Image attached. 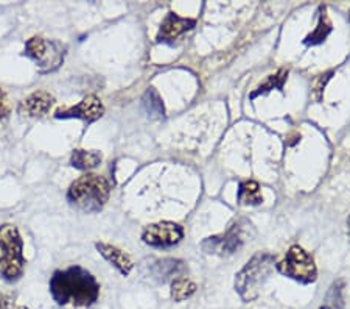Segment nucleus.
Here are the masks:
<instances>
[{
  "instance_id": "obj_26",
  "label": "nucleus",
  "mask_w": 350,
  "mask_h": 309,
  "mask_svg": "<svg viewBox=\"0 0 350 309\" xmlns=\"http://www.w3.org/2000/svg\"><path fill=\"white\" fill-rule=\"evenodd\" d=\"M349 19H350V13H349Z\"/></svg>"
},
{
  "instance_id": "obj_18",
  "label": "nucleus",
  "mask_w": 350,
  "mask_h": 309,
  "mask_svg": "<svg viewBox=\"0 0 350 309\" xmlns=\"http://www.w3.org/2000/svg\"><path fill=\"white\" fill-rule=\"evenodd\" d=\"M288 78V69H279L275 74L269 75L267 78V82L262 83L260 86H258L256 91L251 94V99H256L257 95H262V94H268L273 91V89H279V91H284V84Z\"/></svg>"
},
{
  "instance_id": "obj_21",
  "label": "nucleus",
  "mask_w": 350,
  "mask_h": 309,
  "mask_svg": "<svg viewBox=\"0 0 350 309\" xmlns=\"http://www.w3.org/2000/svg\"><path fill=\"white\" fill-rule=\"evenodd\" d=\"M10 111H11V106L8 102V95L2 88H0V122H2L3 119H7Z\"/></svg>"
},
{
  "instance_id": "obj_23",
  "label": "nucleus",
  "mask_w": 350,
  "mask_h": 309,
  "mask_svg": "<svg viewBox=\"0 0 350 309\" xmlns=\"http://www.w3.org/2000/svg\"><path fill=\"white\" fill-rule=\"evenodd\" d=\"M318 309H333V308H330L329 305H324V306H321V308H318Z\"/></svg>"
},
{
  "instance_id": "obj_9",
  "label": "nucleus",
  "mask_w": 350,
  "mask_h": 309,
  "mask_svg": "<svg viewBox=\"0 0 350 309\" xmlns=\"http://www.w3.org/2000/svg\"><path fill=\"white\" fill-rule=\"evenodd\" d=\"M105 114V106L97 95H88L80 103L55 111L56 119H80L88 123L98 121Z\"/></svg>"
},
{
  "instance_id": "obj_6",
  "label": "nucleus",
  "mask_w": 350,
  "mask_h": 309,
  "mask_svg": "<svg viewBox=\"0 0 350 309\" xmlns=\"http://www.w3.org/2000/svg\"><path fill=\"white\" fill-rule=\"evenodd\" d=\"M24 55L35 61L39 72H53L64 63L66 47L53 39L33 36L25 42Z\"/></svg>"
},
{
  "instance_id": "obj_22",
  "label": "nucleus",
  "mask_w": 350,
  "mask_h": 309,
  "mask_svg": "<svg viewBox=\"0 0 350 309\" xmlns=\"http://www.w3.org/2000/svg\"><path fill=\"white\" fill-rule=\"evenodd\" d=\"M0 309H5V299L2 297V294H0Z\"/></svg>"
},
{
  "instance_id": "obj_7",
  "label": "nucleus",
  "mask_w": 350,
  "mask_h": 309,
  "mask_svg": "<svg viewBox=\"0 0 350 309\" xmlns=\"http://www.w3.org/2000/svg\"><path fill=\"white\" fill-rule=\"evenodd\" d=\"M184 238V228L174 222H159L148 225L142 233V240L156 249H168L179 244Z\"/></svg>"
},
{
  "instance_id": "obj_11",
  "label": "nucleus",
  "mask_w": 350,
  "mask_h": 309,
  "mask_svg": "<svg viewBox=\"0 0 350 309\" xmlns=\"http://www.w3.org/2000/svg\"><path fill=\"white\" fill-rule=\"evenodd\" d=\"M55 103V97L47 91H36L21 100L18 111L25 117H42L47 114Z\"/></svg>"
},
{
  "instance_id": "obj_16",
  "label": "nucleus",
  "mask_w": 350,
  "mask_h": 309,
  "mask_svg": "<svg viewBox=\"0 0 350 309\" xmlns=\"http://www.w3.org/2000/svg\"><path fill=\"white\" fill-rule=\"evenodd\" d=\"M196 289L198 288H196V284L193 283V281L185 278V277H178V278H174L172 281L170 295H172L173 301L180 303V301L190 299V297L196 292Z\"/></svg>"
},
{
  "instance_id": "obj_25",
  "label": "nucleus",
  "mask_w": 350,
  "mask_h": 309,
  "mask_svg": "<svg viewBox=\"0 0 350 309\" xmlns=\"http://www.w3.org/2000/svg\"><path fill=\"white\" fill-rule=\"evenodd\" d=\"M18 309H28V308H27V306H19Z\"/></svg>"
},
{
  "instance_id": "obj_19",
  "label": "nucleus",
  "mask_w": 350,
  "mask_h": 309,
  "mask_svg": "<svg viewBox=\"0 0 350 309\" xmlns=\"http://www.w3.org/2000/svg\"><path fill=\"white\" fill-rule=\"evenodd\" d=\"M185 269L184 262L179 260H162L157 261L156 267H154V273L156 277H159L162 281H165L168 278L174 277V275L180 273Z\"/></svg>"
},
{
  "instance_id": "obj_8",
  "label": "nucleus",
  "mask_w": 350,
  "mask_h": 309,
  "mask_svg": "<svg viewBox=\"0 0 350 309\" xmlns=\"http://www.w3.org/2000/svg\"><path fill=\"white\" fill-rule=\"evenodd\" d=\"M243 243H245V234H243L241 225L234 223L226 233L207 238L204 243L201 244V247L202 250L208 253V255L228 256L232 255L235 251H239Z\"/></svg>"
},
{
  "instance_id": "obj_17",
  "label": "nucleus",
  "mask_w": 350,
  "mask_h": 309,
  "mask_svg": "<svg viewBox=\"0 0 350 309\" xmlns=\"http://www.w3.org/2000/svg\"><path fill=\"white\" fill-rule=\"evenodd\" d=\"M142 106L144 111L150 117H156V119H161L165 114V110H163V103L159 92L156 91L154 88H150L148 91L145 92L142 99Z\"/></svg>"
},
{
  "instance_id": "obj_5",
  "label": "nucleus",
  "mask_w": 350,
  "mask_h": 309,
  "mask_svg": "<svg viewBox=\"0 0 350 309\" xmlns=\"http://www.w3.org/2000/svg\"><path fill=\"white\" fill-rule=\"evenodd\" d=\"M275 269L284 277L295 280L301 284H312L318 280L314 260L301 245H291L284 260L275 264Z\"/></svg>"
},
{
  "instance_id": "obj_2",
  "label": "nucleus",
  "mask_w": 350,
  "mask_h": 309,
  "mask_svg": "<svg viewBox=\"0 0 350 309\" xmlns=\"http://www.w3.org/2000/svg\"><path fill=\"white\" fill-rule=\"evenodd\" d=\"M111 183L97 173H84L70 184L67 190V200L78 211L98 212L103 210L111 195Z\"/></svg>"
},
{
  "instance_id": "obj_15",
  "label": "nucleus",
  "mask_w": 350,
  "mask_h": 309,
  "mask_svg": "<svg viewBox=\"0 0 350 309\" xmlns=\"http://www.w3.org/2000/svg\"><path fill=\"white\" fill-rule=\"evenodd\" d=\"M237 200H239L240 205H246V206L260 205L263 201V197H262L258 183L252 182V180L240 183L239 193H237Z\"/></svg>"
},
{
  "instance_id": "obj_20",
  "label": "nucleus",
  "mask_w": 350,
  "mask_h": 309,
  "mask_svg": "<svg viewBox=\"0 0 350 309\" xmlns=\"http://www.w3.org/2000/svg\"><path fill=\"white\" fill-rule=\"evenodd\" d=\"M332 74H333V72H327L325 75H321V78L318 80V83H316V86H314V100H316V102H321V99H323L324 88H325L327 82L330 80Z\"/></svg>"
},
{
  "instance_id": "obj_12",
  "label": "nucleus",
  "mask_w": 350,
  "mask_h": 309,
  "mask_svg": "<svg viewBox=\"0 0 350 309\" xmlns=\"http://www.w3.org/2000/svg\"><path fill=\"white\" fill-rule=\"evenodd\" d=\"M95 247H97L100 255L103 256L106 261L111 262L112 266H114L117 271L123 275V277H128V275L131 273L134 264L131 261V258H129L125 251L117 249L116 245L105 244V243H97Z\"/></svg>"
},
{
  "instance_id": "obj_4",
  "label": "nucleus",
  "mask_w": 350,
  "mask_h": 309,
  "mask_svg": "<svg viewBox=\"0 0 350 309\" xmlns=\"http://www.w3.org/2000/svg\"><path fill=\"white\" fill-rule=\"evenodd\" d=\"M24 240L14 225L5 223L0 227V277L16 283L24 275Z\"/></svg>"
},
{
  "instance_id": "obj_1",
  "label": "nucleus",
  "mask_w": 350,
  "mask_h": 309,
  "mask_svg": "<svg viewBox=\"0 0 350 309\" xmlns=\"http://www.w3.org/2000/svg\"><path fill=\"white\" fill-rule=\"evenodd\" d=\"M50 294L61 306L88 308L98 300L100 283L86 269L70 266L53 273L50 278Z\"/></svg>"
},
{
  "instance_id": "obj_3",
  "label": "nucleus",
  "mask_w": 350,
  "mask_h": 309,
  "mask_svg": "<svg viewBox=\"0 0 350 309\" xmlns=\"http://www.w3.org/2000/svg\"><path fill=\"white\" fill-rule=\"evenodd\" d=\"M274 269V256L269 253H257L245 267L235 275V292L245 303H251L258 299L263 284L267 283Z\"/></svg>"
},
{
  "instance_id": "obj_14",
  "label": "nucleus",
  "mask_w": 350,
  "mask_h": 309,
  "mask_svg": "<svg viewBox=\"0 0 350 309\" xmlns=\"http://www.w3.org/2000/svg\"><path fill=\"white\" fill-rule=\"evenodd\" d=\"M101 153L97 150H73L70 156V166L78 169V171H90L95 169L101 162Z\"/></svg>"
},
{
  "instance_id": "obj_24",
  "label": "nucleus",
  "mask_w": 350,
  "mask_h": 309,
  "mask_svg": "<svg viewBox=\"0 0 350 309\" xmlns=\"http://www.w3.org/2000/svg\"><path fill=\"white\" fill-rule=\"evenodd\" d=\"M347 227H349V233H350V216H349V219H347Z\"/></svg>"
},
{
  "instance_id": "obj_13",
  "label": "nucleus",
  "mask_w": 350,
  "mask_h": 309,
  "mask_svg": "<svg viewBox=\"0 0 350 309\" xmlns=\"http://www.w3.org/2000/svg\"><path fill=\"white\" fill-rule=\"evenodd\" d=\"M332 30L333 27L329 16H327L325 7H319L318 24H316L314 30L310 33L306 39H304V44H306V46H318V44H323L327 39V36L332 33Z\"/></svg>"
},
{
  "instance_id": "obj_10",
  "label": "nucleus",
  "mask_w": 350,
  "mask_h": 309,
  "mask_svg": "<svg viewBox=\"0 0 350 309\" xmlns=\"http://www.w3.org/2000/svg\"><path fill=\"white\" fill-rule=\"evenodd\" d=\"M196 25L195 19L180 18L176 13H168L167 18L161 24L157 33V42H173L174 39L184 35L185 32L191 30Z\"/></svg>"
}]
</instances>
